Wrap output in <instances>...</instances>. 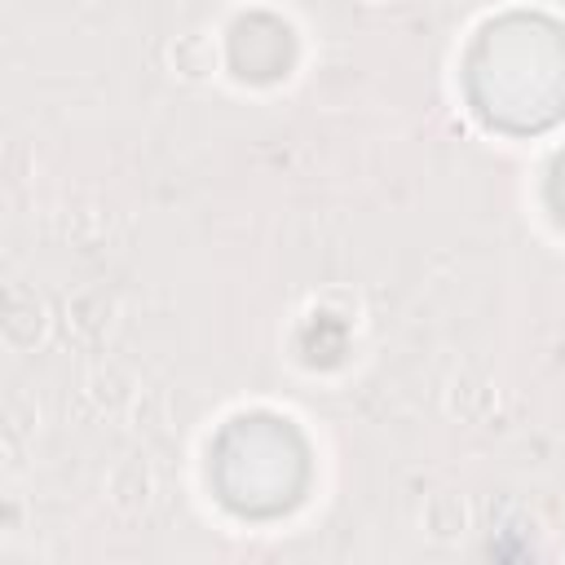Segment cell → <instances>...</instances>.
Here are the masks:
<instances>
[{
  "instance_id": "obj_1",
  "label": "cell",
  "mask_w": 565,
  "mask_h": 565,
  "mask_svg": "<svg viewBox=\"0 0 565 565\" xmlns=\"http://www.w3.org/2000/svg\"><path fill=\"white\" fill-rule=\"evenodd\" d=\"M45 336V310L36 297H10V318H5V340L18 349H32Z\"/></svg>"
}]
</instances>
